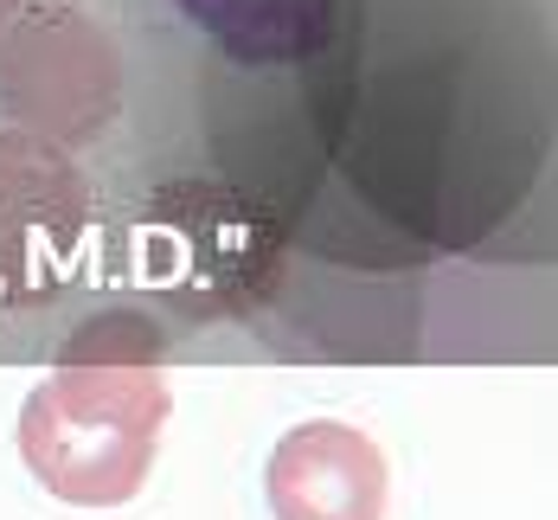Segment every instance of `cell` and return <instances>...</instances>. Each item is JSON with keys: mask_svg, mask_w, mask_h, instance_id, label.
Listing matches in <instances>:
<instances>
[{"mask_svg": "<svg viewBox=\"0 0 558 520\" xmlns=\"http://www.w3.org/2000/svg\"><path fill=\"white\" fill-rule=\"evenodd\" d=\"M173 386L148 360H77L20 404V462L71 508H129L168 431Z\"/></svg>", "mask_w": 558, "mask_h": 520, "instance_id": "obj_1", "label": "cell"}, {"mask_svg": "<svg viewBox=\"0 0 558 520\" xmlns=\"http://www.w3.org/2000/svg\"><path fill=\"white\" fill-rule=\"evenodd\" d=\"M264 495L277 520H386L391 462L360 424L308 418L277 437Z\"/></svg>", "mask_w": 558, "mask_h": 520, "instance_id": "obj_2", "label": "cell"}]
</instances>
